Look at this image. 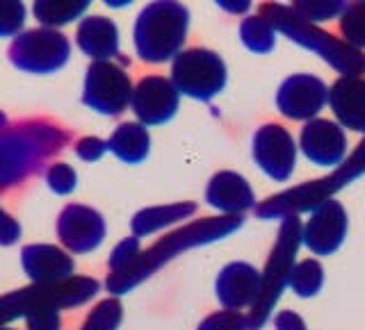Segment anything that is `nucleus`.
<instances>
[{"instance_id": "nucleus-8", "label": "nucleus", "mask_w": 365, "mask_h": 330, "mask_svg": "<svg viewBox=\"0 0 365 330\" xmlns=\"http://www.w3.org/2000/svg\"><path fill=\"white\" fill-rule=\"evenodd\" d=\"M68 55H71V43L62 32L51 28L21 32L9 46V62L19 71L34 75H48L60 71L68 62Z\"/></svg>"}, {"instance_id": "nucleus-31", "label": "nucleus", "mask_w": 365, "mask_h": 330, "mask_svg": "<svg viewBox=\"0 0 365 330\" xmlns=\"http://www.w3.org/2000/svg\"><path fill=\"white\" fill-rule=\"evenodd\" d=\"M76 182H78L76 171L64 162L53 164L48 171H46V185H48L55 193H60V196L71 193L76 189Z\"/></svg>"}, {"instance_id": "nucleus-26", "label": "nucleus", "mask_w": 365, "mask_h": 330, "mask_svg": "<svg viewBox=\"0 0 365 330\" xmlns=\"http://www.w3.org/2000/svg\"><path fill=\"white\" fill-rule=\"evenodd\" d=\"M338 28L342 34V41L363 53L365 50V3L347 5L338 18Z\"/></svg>"}, {"instance_id": "nucleus-7", "label": "nucleus", "mask_w": 365, "mask_h": 330, "mask_svg": "<svg viewBox=\"0 0 365 330\" xmlns=\"http://www.w3.org/2000/svg\"><path fill=\"white\" fill-rule=\"evenodd\" d=\"M226 64L208 48H187L171 64V82L178 94L208 102L226 87Z\"/></svg>"}, {"instance_id": "nucleus-24", "label": "nucleus", "mask_w": 365, "mask_h": 330, "mask_svg": "<svg viewBox=\"0 0 365 330\" xmlns=\"http://www.w3.org/2000/svg\"><path fill=\"white\" fill-rule=\"evenodd\" d=\"M240 41L249 50L256 55H267L277 46V30L262 18L260 14L247 16L240 23Z\"/></svg>"}, {"instance_id": "nucleus-36", "label": "nucleus", "mask_w": 365, "mask_h": 330, "mask_svg": "<svg viewBox=\"0 0 365 330\" xmlns=\"http://www.w3.org/2000/svg\"><path fill=\"white\" fill-rule=\"evenodd\" d=\"M0 330H14V328H5V326H0Z\"/></svg>"}, {"instance_id": "nucleus-14", "label": "nucleus", "mask_w": 365, "mask_h": 330, "mask_svg": "<svg viewBox=\"0 0 365 330\" xmlns=\"http://www.w3.org/2000/svg\"><path fill=\"white\" fill-rule=\"evenodd\" d=\"M347 134L336 121L313 119L299 130V151L308 162L322 169L340 166L347 157Z\"/></svg>"}, {"instance_id": "nucleus-18", "label": "nucleus", "mask_w": 365, "mask_h": 330, "mask_svg": "<svg viewBox=\"0 0 365 330\" xmlns=\"http://www.w3.org/2000/svg\"><path fill=\"white\" fill-rule=\"evenodd\" d=\"M340 128L365 134V80L359 75H340L329 87V102Z\"/></svg>"}, {"instance_id": "nucleus-3", "label": "nucleus", "mask_w": 365, "mask_h": 330, "mask_svg": "<svg viewBox=\"0 0 365 330\" xmlns=\"http://www.w3.org/2000/svg\"><path fill=\"white\" fill-rule=\"evenodd\" d=\"M258 14L277 32L285 34L290 41L322 57L334 71H338V75L361 78L365 73V53L351 48L349 43H345L336 34L304 21L292 7H285L279 3H265L260 5Z\"/></svg>"}, {"instance_id": "nucleus-16", "label": "nucleus", "mask_w": 365, "mask_h": 330, "mask_svg": "<svg viewBox=\"0 0 365 330\" xmlns=\"http://www.w3.org/2000/svg\"><path fill=\"white\" fill-rule=\"evenodd\" d=\"M260 271L247 262H231L226 265L215 282L217 299L224 305V310L240 312L242 307H254L260 296Z\"/></svg>"}, {"instance_id": "nucleus-19", "label": "nucleus", "mask_w": 365, "mask_h": 330, "mask_svg": "<svg viewBox=\"0 0 365 330\" xmlns=\"http://www.w3.org/2000/svg\"><path fill=\"white\" fill-rule=\"evenodd\" d=\"M21 265L23 271L28 273V278L41 284V287L60 284L68 280V276L73 273V260L62 248L51 244L26 246L21 253Z\"/></svg>"}, {"instance_id": "nucleus-4", "label": "nucleus", "mask_w": 365, "mask_h": 330, "mask_svg": "<svg viewBox=\"0 0 365 330\" xmlns=\"http://www.w3.org/2000/svg\"><path fill=\"white\" fill-rule=\"evenodd\" d=\"M361 176H365V134L361 144L345 157V162L336 166L327 178L308 180L297 187L274 193V196L258 203L254 212L262 221L283 219V216L290 214L299 216L302 212H313L324 201H331L340 189H345L349 182L359 180Z\"/></svg>"}, {"instance_id": "nucleus-34", "label": "nucleus", "mask_w": 365, "mask_h": 330, "mask_svg": "<svg viewBox=\"0 0 365 330\" xmlns=\"http://www.w3.org/2000/svg\"><path fill=\"white\" fill-rule=\"evenodd\" d=\"M19 235H21V228L16 225V221L11 219L7 212L0 210V244L3 246L14 244L19 239Z\"/></svg>"}, {"instance_id": "nucleus-12", "label": "nucleus", "mask_w": 365, "mask_h": 330, "mask_svg": "<svg viewBox=\"0 0 365 330\" xmlns=\"http://www.w3.org/2000/svg\"><path fill=\"white\" fill-rule=\"evenodd\" d=\"M133 112L144 125H165L176 117L180 105V94L165 75H144L140 82L133 87L130 98Z\"/></svg>"}, {"instance_id": "nucleus-5", "label": "nucleus", "mask_w": 365, "mask_h": 330, "mask_svg": "<svg viewBox=\"0 0 365 330\" xmlns=\"http://www.w3.org/2000/svg\"><path fill=\"white\" fill-rule=\"evenodd\" d=\"M190 30V11L180 3H151L135 21L133 41L142 62L165 64L182 53Z\"/></svg>"}, {"instance_id": "nucleus-9", "label": "nucleus", "mask_w": 365, "mask_h": 330, "mask_svg": "<svg viewBox=\"0 0 365 330\" xmlns=\"http://www.w3.org/2000/svg\"><path fill=\"white\" fill-rule=\"evenodd\" d=\"M133 82L128 73L114 62H91L85 75L83 102L106 117H119L130 105Z\"/></svg>"}, {"instance_id": "nucleus-13", "label": "nucleus", "mask_w": 365, "mask_h": 330, "mask_svg": "<svg viewBox=\"0 0 365 330\" xmlns=\"http://www.w3.org/2000/svg\"><path fill=\"white\" fill-rule=\"evenodd\" d=\"M349 216L347 210L338 201H324L319 208H315L304 223L302 244L311 250L313 255H334L342 246L347 237Z\"/></svg>"}, {"instance_id": "nucleus-30", "label": "nucleus", "mask_w": 365, "mask_h": 330, "mask_svg": "<svg viewBox=\"0 0 365 330\" xmlns=\"http://www.w3.org/2000/svg\"><path fill=\"white\" fill-rule=\"evenodd\" d=\"M26 23V7L23 3H0V37H19Z\"/></svg>"}, {"instance_id": "nucleus-11", "label": "nucleus", "mask_w": 365, "mask_h": 330, "mask_svg": "<svg viewBox=\"0 0 365 330\" xmlns=\"http://www.w3.org/2000/svg\"><path fill=\"white\" fill-rule=\"evenodd\" d=\"M329 102V87L313 73L285 78L277 91V110L290 121H313Z\"/></svg>"}, {"instance_id": "nucleus-25", "label": "nucleus", "mask_w": 365, "mask_h": 330, "mask_svg": "<svg viewBox=\"0 0 365 330\" xmlns=\"http://www.w3.org/2000/svg\"><path fill=\"white\" fill-rule=\"evenodd\" d=\"M324 284V267L315 257H306L302 262H294L288 287L299 296V299H313L319 294Z\"/></svg>"}, {"instance_id": "nucleus-33", "label": "nucleus", "mask_w": 365, "mask_h": 330, "mask_svg": "<svg viewBox=\"0 0 365 330\" xmlns=\"http://www.w3.org/2000/svg\"><path fill=\"white\" fill-rule=\"evenodd\" d=\"M274 328L277 330H308L302 314H297L294 310H281L277 316H274Z\"/></svg>"}, {"instance_id": "nucleus-32", "label": "nucleus", "mask_w": 365, "mask_h": 330, "mask_svg": "<svg viewBox=\"0 0 365 330\" xmlns=\"http://www.w3.org/2000/svg\"><path fill=\"white\" fill-rule=\"evenodd\" d=\"M108 151V144L96 139V137H87V139H80L76 144V155L80 159H85V162H96Z\"/></svg>"}, {"instance_id": "nucleus-1", "label": "nucleus", "mask_w": 365, "mask_h": 330, "mask_svg": "<svg viewBox=\"0 0 365 330\" xmlns=\"http://www.w3.org/2000/svg\"><path fill=\"white\" fill-rule=\"evenodd\" d=\"M68 142V132L46 121L7 123L0 119V191L16 187Z\"/></svg>"}, {"instance_id": "nucleus-21", "label": "nucleus", "mask_w": 365, "mask_h": 330, "mask_svg": "<svg viewBox=\"0 0 365 330\" xmlns=\"http://www.w3.org/2000/svg\"><path fill=\"white\" fill-rule=\"evenodd\" d=\"M108 151L114 153V157H119L125 164H140L148 157V151H151V137H148V130L142 123H121L110 137Z\"/></svg>"}, {"instance_id": "nucleus-27", "label": "nucleus", "mask_w": 365, "mask_h": 330, "mask_svg": "<svg viewBox=\"0 0 365 330\" xmlns=\"http://www.w3.org/2000/svg\"><path fill=\"white\" fill-rule=\"evenodd\" d=\"M297 14H299L304 21L308 23H319V21H331V18H340V14L345 11L347 3H340V0H331V3H324V0H299V3L290 5Z\"/></svg>"}, {"instance_id": "nucleus-29", "label": "nucleus", "mask_w": 365, "mask_h": 330, "mask_svg": "<svg viewBox=\"0 0 365 330\" xmlns=\"http://www.w3.org/2000/svg\"><path fill=\"white\" fill-rule=\"evenodd\" d=\"M197 330H249V319L235 310H220L205 316Z\"/></svg>"}, {"instance_id": "nucleus-35", "label": "nucleus", "mask_w": 365, "mask_h": 330, "mask_svg": "<svg viewBox=\"0 0 365 330\" xmlns=\"http://www.w3.org/2000/svg\"><path fill=\"white\" fill-rule=\"evenodd\" d=\"M222 9L231 11V14H245V11H249L251 3L249 0H237V3H228V0H222V3H217Z\"/></svg>"}, {"instance_id": "nucleus-17", "label": "nucleus", "mask_w": 365, "mask_h": 330, "mask_svg": "<svg viewBox=\"0 0 365 330\" xmlns=\"http://www.w3.org/2000/svg\"><path fill=\"white\" fill-rule=\"evenodd\" d=\"M205 201L210 208L220 210L222 216H242L249 210H256V193L249 180L235 171H220L205 187Z\"/></svg>"}, {"instance_id": "nucleus-22", "label": "nucleus", "mask_w": 365, "mask_h": 330, "mask_svg": "<svg viewBox=\"0 0 365 330\" xmlns=\"http://www.w3.org/2000/svg\"><path fill=\"white\" fill-rule=\"evenodd\" d=\"M194 212H197V205L194 203L160 205V208H148V210H142L140 214H135L130 225H133L135 237H146V235L163 230V228H167L171 223L187 219V216H192Z\"/></svg>"}, {"instance_id": "nucleus-15", "label": "nucleus", "mask_w": 365, "mask_h": 330, "mask_svg": "<svg viewBox=\"0 0 365 330\" xmlns=\"http://www.w3.org/2000/svg\"><path fill=\"white\" fill-rule=\"evenodd\" d=\"M57 237L73 253H89L106 239V219L87 205H66L57 219Z\"/></svg>"}, {"instance_id": "nucleus-10", "label": "nucleus", "mask_w": 365, "mask_h": 330, "mask_svg": "<svg viewBox=\"0 0 365 330\" xmlns=\"http://www.w3.org/2000/svg\"><path fill=\"white\" fill-rule=\"evenodd\" d=\"M297 142L288 128L281 123H265L260 125L251 142V155L254 162L267 178L285 182L294 174L297 164Z\"/></svg>"}, {"instance_id": "nucleus-2", "label": "nucleus", "mask_w": 365, "mask_h": 330, "mask_svg": "<svg viewBox=\"0 0 365 330\" xmlns=\"http://www.w3.org/2000/svg\"><path fill=\"white\" fill-rule=\"evenodd\" d=\"M242 223H245L242 216H210V219H201L197 223L182 225L178 230L163 237L155 246L144 250V253L140 250L123 271L112 273L108 287L112 294L128 292L137 282H142L144 278L151 276L153 271L165 267L171 257L180 255L182 250L205 246V244L217 242V239H224L226 235L240 230Z\"/></svg>"}, {"instance_id": "nucleus-23", "label": "nucleus", "mask_w": 365, "mask_h": 330, "mask_svg": "<svg viewBox=\"0 0 365 330\" xmlns=\"http://www.w3.org/2000/svg\"><path fill=\"white\" fill-rule=\"evenodd\" d=\"M87 0H37L34 3V16L46 28L66 26L87 11Z\"/></svg>"}, {"instance_id": "nucleus-6", "label": "nucleus", "mask_w": 365, "mask_h": 330, "mask_svg": "<svg viewBox=\"0 0 365 330\" xmlns=\"http://www.w3.org/2000/svg\"><path fill=\"white\" fill-rule=\"evenodd\" d=\"M302 230L304 223L297 214L283 216L281 225H279V235L277 242H274L272 253L265 262V269H262L260 278V296L254 303V307H249V330H260L267 324L269 314L274 312V305L279 303L283 289L288 287L290 282V273L297 260V250L302 246Z\"/></svg>"}, {"instance_id": "nucleus-28", "label": "nucleus", "mask_w": 365, "mask_h": 330, "mask_svg": "<svg viewBox=\"0 0 365 330\" xmlns=\"http://www.w3.org/2000/svg\"><path fill=\"white\" fill-rule=\"evenodd\" d=\"M121 303L117 299H108L89 312V319L85 321L83 330H117L121 324Z\"/></svg>"}, {"instance_id": "nucleus-20", "label": "nucleus", "mask_w": 365, "mask_h": 330, "mask_svg": "<svg viewBox=\"0 0 365 330\" xmlns=\"http://www.w3.org/2000/svg\"><path fill=\"white\" fill-rule=\"evenodd\" d=\"M78 48L94 62H108L119 55V28L108 16H87L76 32Z\"/></svg>"}]
</instances>
